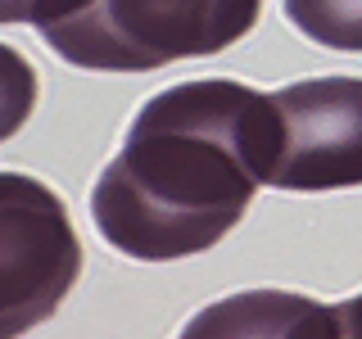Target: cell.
I'll list each match as a JSON object with an SVG mask.
<instances>
[{
	"label": "cell",
	"mask_w": 362,
	"mask_h": 339,
	"mask_svg": "<svg viewBox=\"0 0 362 339\" xmlns=\"http://www.w3.org/2000/svg\"><path fill=\"white\" fill-rule=\"evenodd\" d=\"M272 158L267 95L231 77L177 82L136 109L118 158L95 177L90 222L136 263L195 258L235 231Z\"/></svg>",
	"instance_id": "obj_1"
},
{
	"label": "cell",
	"mask_w": 362,
	"mask_h": 339,
	"mask_svg": "<svg viewBox=\"0 0 362 339\" xmlns=\"http://www.w3.org/2000/svg\"><path fill=\"white\" fill-rule=\"evenodd\" d=\"M258 14L263 0H86L41 37L86 73H150L235 45Z\"/></svg>",
	"instance_id": "obj_2"
},
{
	"label": "cell",
	"mask_w": 362,
	"mask_h": 339,
	"mask_svg": "<svg viewBox=\"0 0 362 339\" xmlns=\"http://www.w3.org/2000/svg\"><path fill=\"white\" fill-rule=\"evenodd\" d=\"M82 276L64 199L28 172H0V339H23Z\"/></svg>",
	"instance_id": "obj_3"
},
{
	"label": "cell",
	"mask_w": 362,
	"mask_h": 339,
	"mask_svg": "<svg viewBox=\"0 0 362 339\" xmlns=\"http://www.w3.org/2000/svg\"><path fill=\"white\" fill-rule=\"evenodd\" d=\"M276 158L267 186L290 195L362 186V77H308L267 95Z\"/></svg>",
	"instance_id": "obj_4"
},
{
	"label": "cell",
	"mask_w": 362,
	"mask_h": 339,
	"mask_svg": "<svg viewBox=\"0 0 362 339\" xmlns=\"http://www.w3.org/2000/svg\"><path fill=\"white\" fill-rule=\"evenodd\" d=\"M177 339H331V312L290 290H240L199 308Z\"/></svg>",
	"instance_id": "obj_5"
},
{
	"label": "cell",
	"mask_w": 362,
	"mask_h": 339,
	"mask_svg": "<svg viewBox=\"0 0 362 339\" xmlns=\"http://www.w3.org/2000/svg\"><path fill=\"white\" fill-rule=\"evenodd\" d=\"M281 5L313 45L362 54V0H281Z\"/></svg>",
	"instance_id": "obj_6"
},
{
	"label": "cell",
	"mask_w": 362,
	"mask_h": 339,
	"mask_svg": "<svg viewBox=\"0 0 362 339\" xmlns=\"http://www.w3.org/2000/svg\"><path fill=\"white\" fill-rule=\"evenodd\" d=\"M37 109V68L14 45H0V141L23 131Z\"/></svg>",
	"instance_id": "obj_7"
},
{
	"label": "cell",
	"mask_w": 362,
	"mask_h": 339,
	"mask_svg": "<svg viewBox=\"0 0 362 339\" xmlns=\"http://www.w3.org/2000/svg\"><path fill=\"white\" fill-rule=\"evenodd\" d=\"M86 0H0V23H28V28H50L68 14H77Z\"/></svg>",
	"instance_id": "obj_8"
},
{
	"label": "cell",
	"mask_w": 362,
	"mask_h": 339,
	"mask_svg": "<svg viewBox=\"0 0 362 339\" xmlns=\"http://www.w3.org/2000/svg\"><path fill=\"white\" fill-rule=\"evenodd\" d=\"M326 312H331V339H362V294L335 303Z\"/></svg>",
	"instance_id": "obj_9"
}]
</instances>
